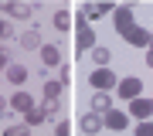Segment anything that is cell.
I'll return each mask as SVG.
<instances>
[{"instance_id": "ffe728a7", "label": "cell", "mask_w": 153, "mask_h": 136, "mask_svg": "<svg viewBox=\"0 0 153 136\" xmlns=\"http://www.w3.org/2000/svg\"><path fill=\"white\" fill-rule=\"evenodd\" d=\"M4 34H7V24H4V21H0V38H4Z\"/></svg>"}, {"instance_id": "3957f363", "label": "cell", "mask_w": 153, "mask_h": 136, "mask_svg": "<svg viewBox=\"0 0 153 136\" xmlns=\"http://www.w3.org/2000/svg\"><path fill=\"white\" fill-rule=\"evenodd\" d=\"M58 58H61V51L55 48V44H44L41 48V61L44 65H58Z\"/></svg>"}, {"instance_id": "7a4b0ae2", "label": "cell", "mask_w": 153, "mask_h": 136, "mask_svg": "<svg viewBox=\"0 0 153 136\" xmlns=\"http://www.w3.org/2000/svg\"><path fill=\"white\" fill-rule=\"evenodd\" d=\"M112 82H116V78L109 75V68H99L95 75H92V85H95V88H109Z\"/></svg>"}, {"instance_id": "8fae6325", "label": "cell", "mask_w": 153, "mask_h": 136, "mask_svg": "<svg viewBox=\"0 0 153 136\" xmlns=\"http://www.w3.org/2000/svg\"><path fill=\"white\" fill-rule=\"evenodd\" d=\"M82 126H85V133H95V129H99V116H85Z\"/></svg>"}, {"instance_id": "9c48e42d", "label": "cell", "mask_w": 153, "mask_h": 136, "mask_svg": "<svg viewBox=\"0 0 153 136\" xmlns=\"http://www.w3.org/2000/svg\"><path fill=\"white\" fill-rule=\"evenodd\" d=\"M133 112H136V116H150V112H153V106H150V102H143V99H136V102H133Z\"/></svg>"}, {"instance_id": "52a82bcc", "label": "cell", "mask_w": 153, "mask_h": 136, "mask_svg": "<svg viewBox=\"0 0 153 136\" xmlns=\"http://www.w3.org/2000/svg\"><path fill=\"white\" fill-rule=\"evenodd\" d=\"M92 109H99V112H109V109H112V106H109V95H102V92H99V95L92 99Z\"/></svg>"}, {"instance_id": "4fadbf2b", "label": "cell", "mask_w": 153, "mask_h": 136, "mask_svg": "<svg viewBox=\"0 0 153 136\" xmlns=\"http://www.w3.org/2000/svg\"><path fill=\"white\" fill-rule=\"evenodd\" d=\"M34 44H38V31H27L24 34V48H34Z\"/></svg>"}, {"instance_id": "7c38bea8", "label": "cell", "mask_w": 153, "mask_h": 136, "mask_svg": "<svg viewBox=\"0 0 153 136\" xmlns=\"http://www.w3.org/2000/svg\"><path fill=\"white\" fill-rule=\"evenodd\" d=\"M92 58L99 61V65H105V61H109L112 54H109V48H95V54H92Z\"/></svg>"}, {"instance_id": "ba28073f", "label": "cell", "mask_w": 153, "mask_h": 136, "mask_svg": "<svg viewBox=\"0 0 153 136\" xmlns=\"http://www.w3.org/2000/svg\"><path fill=\"white\" fill-rule=\"evenodd\" d=\"M7 10H10L14 17H31V7H27V4H10Z\"/></svg>"}, {"instance_id": "6da1fadb", "label": "cell", "mask_w": 153, "mask_h": 136, "mask_svg": "<svg viewBox=\"0 0 153 136\" xmlns=\"http://www.w3.org/2000/svg\"><path fill=\"white\" fill-rule=\"evenodd\" d=\"M119 34L126 41H133V44H146V34L136 24H129V10H119Z\"/></svg>"}, {"instance_id": "30bf717a", "label": "cell", "mask_w": 153, "mask_h": 136, "mask_svg": "<svg viewBox=\"0 0 153 136\" xmlns=\"http://www.w3.org/2000/svg\"><path fill=\"white\" fill-rule=\"evenodd\" d=\"M61 92V82H44V95H48V99H55Z\"/></svg>"}, {"instance_id": "9a60e30c", "label": "cell", "mask_w": 153, "mask_h": 136, "mask_svg": "<svg viewBox=\"0 0 153 136\" xmlns=\"http://www.w3.org/2000/svg\"><path fill=\"white\" fill-rule=\"evenodd\" d=\"M123 123H126V119H123V116H119V112H109V126H116V129H119V126H123Z\"/></svg>"}, {"instance_id": "d6986e66", "label": "cell", "mask_w": 153, "mask_h": 136, "mask_svg": "<svg viewBox=\"0 0 153 136\" xmlns=\"http://www.w3.org/2000/svg\"><path fill=\"white\" fill-rule=\"evenodd\" d=\"M0 65H7V54H4V48H0Z\"/></svg>"}, {"instance_id": "5bb4252c", "label": "cell", "mask_w": 153, "mask_h": 136, "mask_svg": "<svg viewBox=\"0 0 153 136\" xmlns=\"http://www.w3.org/2000/svg\"><path fill=\"white\" fill-rule=\"evenodd\" d=\"M55 24L65 31V27H68V14H65V10H61V14H55Z\"/></svg>"}, {"instance_id": "7402d4cb", "label": "cell", "mask_w": 153, "mask_h": 136, "mask_svg": "<svg viewBox=\"0 0 153 136\" xmlns=\"http://www.w3.org/2000/svg\"><path fill=\"white\" fill-rule=\"evenodd\" d=\"M146 61H150V65H153V51H150V54H146Z\"/></svg>"}, {"instance_id": "5b68a950", "label": "cell", "mask_w": 153, "mask_h": 136, "mask_svg": "<svg viewBox=\"0 0 153 136\" xmlns=\"http://www.w3.org/2000/svg\"><path fill=\"white\" fill-rule=\"evenodd\" d=\"M7 75H10L14 85H24V82H27V68H24V65H10V71H7Z\"/></svg>"}, {"instance_id": "ac0fdd59", "label": "cell", "mask_w": 153, "mask_h": 136, "mask_svg": "<svg viewBox=\"0 0 153 136\" xmlns=\"http://www.w3.org/2000/svg\"><path fill=\"white\" fill-rule=\"evenodd\" d=\"M140 136H153V126L146 123V126H140Z\"/></svg>"}, {"instance_id": "8992f818", "label": "cell", "mask_w": 153, "mask_h": 136, "mask_svg": "<svg viewBox=\"0 0 153 136\" xmlns=\"http://www.w3.org/2000/svg\"><path fill=\"white\" fill-rule=\"evenodd\" d=\"M14 109H17V112H27V109H31V95L27 92H17L14 95Z\"/></svg>"}, {"instance_id": "44dd1931", "label": "cell", "mask_w": 153, "mask_h": 136, "mask_svg": "<svg viewBox=\"0 0 153 136\" xmlns=\"http://www.w3.org/2000/svg\"><path fill=\"white\" fill-rule=\"evenodd\" d=\"M7 112V102H4V99H0V116H4Z\"/></svg>"}, {"instance_id": "e0dca14e", "label": "cell", "mask_w": 153, "mask_h": 136, "mask_svg": "<svg viewBox=\"0 0 153 136\" xmlns=\"http://www.w3.org/2000/svg\"><path fill=\"white\" fill-rule=\"evenodd\" d=\"M10 136H27V126H14V129H7Z\"/></svg>"}, {"instance_id": "2e32d148", "label": "cell", "mask_w": 153, "mask_h": 136, "mask_svg": "<svg viewBox=\"0 0 153 136\" xmlns=\"http://www.w3.org/2000/svg\"><path fill=\"white\" fill-rule=\"evenodd\" d=\"M78 44H92V31H82V34H78Z\"/></svg>"}, {"instance_id": "277c9868", "label": "cell", "mask_w": 153, "mask_h": 136, "mask_svg": "<svg viewBox=\"0 0 153 136\" xmlns=\"http://www.w3.org/2000/svg\"><path fill=\"white\" fill-rule=\"evenodd\" d=\"M119 92H123L126 99H133V95H140V78H126L123 85H119Z\"/></svg>"}]
</instances>
